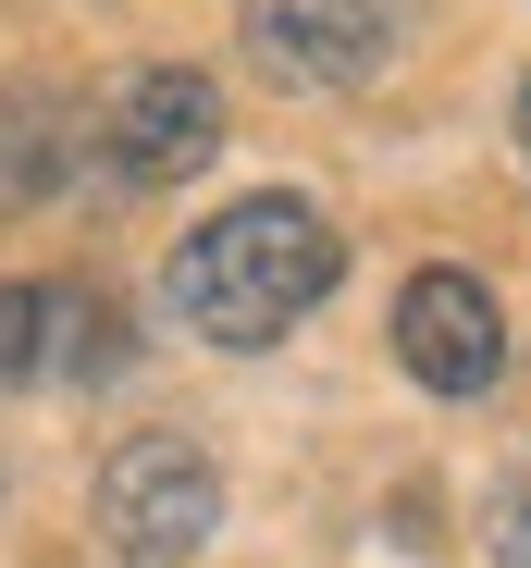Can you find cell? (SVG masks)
Instances as JSON below:
<instances>
[{
  "label": "cell",
  "mask_w": 531,
  "mask_h": 568,
  "mask_svg": "<svg viewBox=\"0 0 531 568\" xmlns=\"http://www.w3.org/2000/svg\"><path fill=\"white\" fill-rule=\"evenodd\" d=\"M482 556L494 568H531V469H507V483L482 495Z\"/></svg>",
  "instance_id": "8"
},
{
  "label": "cell",
  "mask_w": 531,
  "mask_h": 568,
  "mask_svg": "<svg viewBox=\"0 0 531 568\" xmlns=\"http://www.w3.org/2000/svg\"><path fill=\"white\" fill-rule=\"evenodd\" d=\"M86 136H100V173L112 185H186L223 149V87L186 74V62H149V74H124L112 100H100Z\"/></svg>",
  "instance_id": "3"
},
{
  "label": "cell",
  "mask_w": 531,
  "mask_h": 568,
  "mask_svg": "<svg viewBox=\"0 0 531 568\" xmlns=\"http://www.w3.org/2000/svg\"><path fill=\"white\" fill-rule=\"evenodd\" d=\"M519 161H531V87H519Z\"/></svg>",
  "instance_id": "10"
},
{
  "label": "cell",
  "mask_w": 531,
  "mask_h": 568,
  "mask_svg": "<svg viewBox=\"0 0 531 568\" xmlns=\"http://www.w3.org/2000/svg\"><path fill=\"white\" fill-rule=\"evenodd\" d=\"M38 371V284H0V384Z\"/></svg>",
  "instance_id": "9"
},
{
  "label": "cell",
  "mask_w": 531,
  "mask_h": 568,
  "mask_svg": "<svg viewBox=\"0 0 531 568\" xmlns=\"http://www.w3.org/2000/svg\"><path fill=\"white\" fill-rule=\"evenodd\" d=\"M74 149H86V112L62 87L50 74H0V211H38L74 173Z\"/></svg>",
  "instance_id": "6"
},
{
  "label": "cell",
  "mask_w": 531,
  "mask_h": 568,
  "mask_svg": "<svg viewBox=\"0 0 531 568\" xmlns=\"http://www.w3.org/2000/svg\"><path fill=\"white\" fill-rule=\"evenodd\" d=\"M346 284V235L297 199V185H247L235 211H211L161 272V310L186 322L198 346H273L297 334L321 297Z\"/></svg>",
  "instance_id": "1"
},
{
  "label": "cell",
  "mask_w": 531,
  "mask_h": 568,
  "mask_svg": "<svg viewBox=\"0 0 531 568\" xmlns=\"http://www.w3.org/2000/svg\"><path fill=\"white\" fill-rule=\"evenodd\" d=\"M124 358H136V334H124L112 284H50V297H38V371H50V384H112Z\"/></svg>",
  "instance_id": "7"
},
{
  "label": "cell",
  "mask_w": 531,
  "mask_h": 568,
  "mask_svg": "<svg viewBox=\"0 0 531 568\" xmlns=\"http://www.w3.org/2000/svg\"><path fill=\"white\" fill-rule=\"evenodd\" d=\"M396 358H408V384L420 396H482L494 371H507V310H494V284L482 272H408L396 284Z\"/></svg>",
  "instance_id": "4"
},
{
  "label": "cell",
  "mask_w": 531,
  "mask_h": 568,
  "mask_svg": "<svg viewBox=\"0 0 531 568\" xmlns=\"http://www.w3.org/2000/svg\"><path fill=\"white\" fill-rule=\"evenodd\" d=\"M223 531V469L186 433H136L100 457V544L112 568H186Z\"/></svg>",
  "instance_id": "2"
},
{
  "label": "cell",
  "mask_w": 531,
  "mask_h": 568,
  "mask_svg": "<svg viewBox=\"0 0 531 568\" xmlns=\"http://www.w3.org/2000/svg\"><path fill=\"white\" fill-rule=\"evenodd\" d=\"M247 62L273 87H371L396 62V0H247Z\"/></svg>",
  "instance_id": "5"
}]
</instances>
